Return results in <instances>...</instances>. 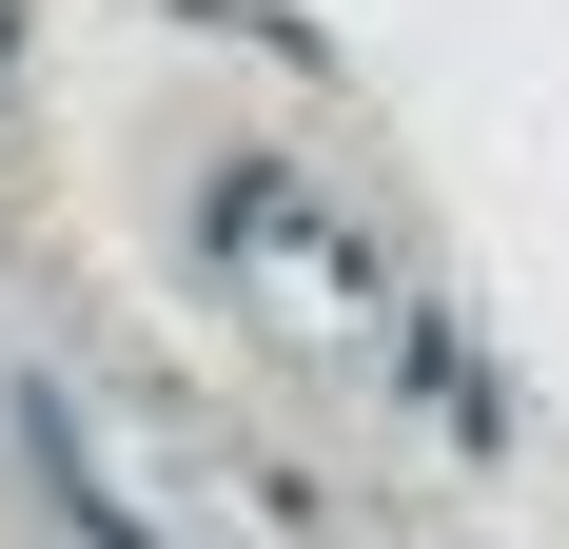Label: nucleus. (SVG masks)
Listing matches in <instances>:
<instances>
[{
	"label": "nucleus",
	"mask_w": 569,
	"mask_h": 549,
	"mask_svg": "<svg viewBox=\"0 0 569 549\" xmlns=\"http://www.w3.org/2000/svg\"><path fill=\"white\" fill-rule=\"evenodd\" d=\"M197 274H217L276 353H315V373H353V392H432V432L491 451V373L432 333V295H412L295 158H217V177H197Z\"/></svg>",
	"instance_id": "f257e3e1"
}]
</instances>
